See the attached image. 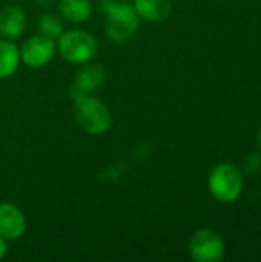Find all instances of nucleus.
Listing matches in <instances>:
<instances>
[{"mask_svg": "<svg viewBox=\"0 0 261 262\" xmlns=\"http://www.w3.org/2000/svg\"><path fill=\"white\" fill-rule=\"evenodd\" d=\"M100 11L106 15L105 34L114 43H125L131 40L138 28L140 17L132 3L125 0H98Z\"/></svg>", "mask_w": 261, "mask_h": 262, "instance_id": "obj_1", "label": "nucleus"}, {"mask_svg": "<svg viewBox=\"0 0 261 262\" xmlns=\"http://www.w3.org/2000/svg\"><path fill=\"white\" fill-rule=\"evenodd\" d=\"M72 101L74 118L83 132H86L88 135H103L111 129L112 115L102 98L89 94Z\"/></svg>", "mask_w": 261, "mask_h": 262, "instance_id": "obj_2", "label": "nucleus"}, {"mask_svg": "<svg viewBox=\"0 0 261 262\" xmlns=\"http://www.w3.org/2000/svg\"><path fill=\"white\" fill-rule=\"evenodd\" d=\"M55 43L60 57L71 64H85L92 61L98 52L97 38L83 29L65 31Z\"/></svg>", "mask_w": 261, "mask_h": 262, "instance_id": "obj_3", "label": "nucleus"}, {"mask_svg": "<svg viewBox=\"0 0 261 262\" xmlns=\"http://www.w3.org/2000/svg\"><path fill=\"white\" fill-rule=\"evenodd\" d=\"M208 189L212 198L222 204L237 201L243 192L242 170L232 163L217 164L208 177Z\"/></svg>", "mask_w": 261, "mask_h": 262, "instance_id": "obj_4", "label": "nucleus"}, {"mask_svg": "<svg viewBox=\"0 0 261 262\" xmlns=\"http://www.w3.org/2000/svg\"><path fill=\"white\" fill-rule=\"evenodd\" d=\"M189 256L195 262H220L226 247L222 235L212 229L197 230L189 241Z\"/></svg>", "mask_w": 261, "mask_h": 262, "instance_id": "obj_5", "label": "nucleus"}, {"mask_svg": "<svg viewBox=\"0 0 261 262\" xmlns=\"http://www.w3.org/2000/svg\"><path fill=\"white\" fill-rule=\"evenodd\" d=\"M55 52V40L42 34H35L28 37L20 46V60L31 69H40L52 61Z\"/></svg>", "mask_w": 261, "mask_h": 262, "instance_id": "obj_6", "label": "nucleus"}, {"mask_svg": "<svg viewBox=\"0 0 261 262\" xmlns=\"http://www.w3.org/2000/svg\"><path fill=\"white\" fill-rule=\"evenodd\" d=\"M106 78H108V74L102 64L91 63V61L80 64L69 88L71 98L75 100V98L94 94L97 89H100L106 83Z\"/></svg>", "mask_w": 261, "mask_h": 262, "instance_id": "obj_7", "label": "nucleus"}, {"mask_svg": "<svg viewBox=\"0 0 261 262\" xmlns=\"http://www.w3.org/2000/svg\"><path fill=\"white\" fill-rule=\"evenodd\" d=\"M26 230V216L20 207L11 203H0V236L3 239L17 241Z\"/></svg>", "mask_w": 261, "mask_h": 262, "instance_id": "obj_8", "label": "nucleus"}, {"mask_svg": "<svg viewBox=\"0 0 261 262\" xmlns=\"http://www.w3.org/2000/svg\"><path fill=\"white\" fill-rule=\"evenodd\" d=\"M26 28V12L17 5H8L0 11V38L17 40Z\"/></svg>", "mask_w": 261, "mask_h": 262, "instance_id": "obj_9", "label": "nucleus"}, {"mask_svg": "<svg viewBox=\"0 0 261 262\" xmlns=\"http://www.w3.org/2000/svg\"><path fill=\"white\" fill-rule=\"evenodd\" d=\"M132 6L140 20L149 23H162L168 20L172 12L171 0H134Z\"/></svg>", "mask_w": 261, "mask_h": 262, "instance_id": "obj_10", "label": "nucleus"}, {"mask_svg": "<svg viewBox=\"0 0 261 262\" xmlns=\"http://www.w3.org/2000/svg\"><path fill=\"white\" fill-rule=\"evenodd\" d=\"M60 15L69 23H85L92 15V2L91 0H60L58 2Z\"/></svg>", "mask_w": 261, "mask_h": 262, "instance_id": "obj_11", "label": "nucleus"}, {"mask_svg": "<svg viewBox=\"0 0 261 262\" xmlns=\"http://www.w3.org/2000/svg\"><path fill=\"white\" fill-rule=\"evenodd\" d=\"M20 63V48L12 40L0 38V80L12 77Z\"/></svg>", "mask_w": 261, "mask_h": 262, "instance_id": "obj_12", "label": "nucleus"}, {"mask_svg": "<svg viewBox=\"0 0 261 262\" xmlns=\"http://www.w3.org/2000/svg\"><path fill=\"white\" fill-rule=\"evenodd\" d=\"M37 29H38V34L46 35V37H49V38H52L55 41L65 32V26H63V21L60 20V17L55 15V14H51V12L42 14L38 17Z\"/></svg>", "mask_w": 261, "mask_h": 262, "instance_id": "obj_13", "label": "nucleus"}, {"mask_svg": "<svg viewBox=\"0 0 261 262\" xmlns=\"http://www.w3.org/2000/svg\"><path fill=\"white\" fill-rule=\"evenodd\" d=\"M261 169V154L258 152H252L249 154L245 161H243V170L246 173H257L258 170Z\"/></svg>", "mask_w": 261, "mask_h": 262, "instance_id": "obj_14", "label": "nucleus"}, {"mask_svg": "<svg viewBox=\"0 0 261 262\" xmlns=\"http://www.w3.org/2000/svg\"><path fill=\"white\" fill-rule=\"evenodd\" d=\"M8 253V241L0 236V261L6 256Z\"/></svg>", "mask_w": 261, "mask_h": 262, "instance_id": "obj_15", "label": "nucleus"}, {"mask_svg": "<svg viewBox=\"0 0 261 262\" xmlns=\"http://www.w3.org/2000/svg\"><path fill=\"white\" fill-rule=\"evenodd\" d=\"M258 146H260V149H261V126H260V130H258Z\"/></svg>", "mask_w": 261, "mask_h": 262, "instance_id": "obj_16", "label": "nucleus"}]
</instances>
